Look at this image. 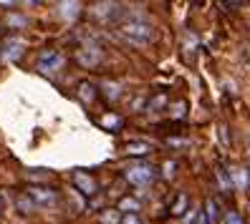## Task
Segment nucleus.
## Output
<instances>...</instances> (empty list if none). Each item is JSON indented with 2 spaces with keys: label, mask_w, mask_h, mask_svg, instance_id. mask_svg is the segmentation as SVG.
<instances>
[{
  "label": "nucleus",
  "mask_w": 250,
  "mask_h": 224,
  "mask_svg": "<svg viewBox=\"0 0 250 224\" xmlns=\"http://www.w3.org/2000/svg\"><path fill=\"white\" fill-rule=\"evenodd\" d=\"M122 33L129 38V40H134V43H149L154 38V31H152V25L149 23H139V20H129L122 25Z\"/></svg>",
  "instance_id": "obj_1"
},
{
  "label": "nucleus",
  "mask_w": 250,
  "mask_h": 224,
  "mask_svg": "<svg viewBox=\"0 0 250 224\" xmlns=\"http://www.w3.org/2000/svg\"><path fill=\"white\" fill-rule=\"evenodd\" d=\"M162 103H165V96H157V98H154V101L149 103V106L154 109V106H162Z\"/></svg>",
  "instance_id": "obj_26"
},
{
  "label": "nucleus",
  "mask_w": 250,
  "mask_h": 224,
  "mask_svg": "<svg viewBox=\"0 0 250 224\" xmlns=\"http://www.w3.org/2000/svg\"><path fill=\"white\" fill-rule=\"evenodd\" d=\"M21 53H23V43L21 40H10L5 46V51H3V58L5 61H16V58H21Z\"/></svg>",
  "instance_id": "obj_8"
},
{
  "label": "nucleus",
  "mask_w": 250,
  "mask_h": 224,
  "mask_svg": "<svg viewBox=\"0 0 250 224\" xmlns=\"http://www.w3.org/2000/svg\"><path fill=\"white\" fill-rule=\"evenodd\" d=\"M126 179H129L134 187H146V184L154 179V169L146 167V164H137V167L126 169Z\"/></svg>",
  "instance_id": "obj_2"
},
{
  "label": "nucleus",
  "mask_w": 250,
  "mask_h": 224,
  "mask_svg": "<svg viewBox=\"0 0 250 224\" xmlns=\"http://www.w3.org/2000/svg\"><path fill=\"white\" fill-rule=\"evenodd\" d=\"M195 224H210V222H208V217H205V212H197V217H195Z\"/></svg>",
  "instance_id": "obj_24"
},
{
  "label": "nucleus",
  "mask_w": 250,
  "mask_h": 224,
  "mask_svg": "<svg viewBox=\"0 0 250 224\" xmlns=\"http://www.w3.org/2000/svg\"><path fill=\"white\" fill-rule=\"evenodd\" d=\"M248 58H250V48H248Z\"/></svg>",
  "instance_id": "obj_27"
},
{
  "label": "nucleus",
  "mask_w": 250,
  "mask_h": 224,
  "mask_svg": "<svg viewBox=\"0 0 250 224\" xmlns=\"http://www.w3.org/2000/svg\"><path fill=\"white\" fill-rule=\"evenodd\" d=\"M61 68H63V56L58 53V51H46V53L38 56V71L56 73V71H61Z\"/></svg>",
  "instance_id": "obj_3"
},
{
  "label": "nucleus",
  "mask_w": 250,
  "mask_h": 224,
  "mask_svg": "<svg viewBox=\"0 0 250 224\" xmlns=\"http://www.w3.org/2000/svg\"><path fill=\"white\" fill-rule=\"evenodd\" d=\"M101 224H119V212H104L101 214Z\"/></svg>",
  "instance_id": "obj_18"
},
{
  "label": "nucleus",
  "mask_w": 250,
  "mask_h": 224,
  "mask_svg": "<svg viewBox=\"0 0 250 224\" xmlns=\"http://www.w3.org/2000/svg\"><path fill=\"white\" fill-rule=\"evenodd\" d=\"M119 209H122V212H126V214H137L139 202H137L134 197H124V199L119 202Z\"/></svg>",
  "instance_id": "obj_10"
},
{
  "label": "nucleus",
  "mask_w": 250,
  "mask_h": 224,
  "mask_svg": "<svg viewBox=\"0 0 250 224\" xmlns=\"http://www.w3.org/2000/svg\"><path fill=\"white\" fill-rule=\"evenodd\" d=\"M73 182H76V187L81 189V194H86V197H91V194H96V182H94V176H89L86 171H76L73 174Z\"/></svg>",
  "instance_id": "obj_6"
},
{
  "label": "nucleus",
  "mask_w": 250,
  "mask_h": 224,
  "mask_svg": "<svg viewBox=\"0 0 250 224\" xmlns=\"http://www.w3.org/2000/svg\"><path fill=\"white\" fill-rule=\"evenodd\" d=\"M220 222H223V224H243V217H240L238 212H232V209H228Z\"/></svg>",
  "instance_id": "obj_15"
},
{
  "label": "nucleus",
  "mask_w": 250,
  "mask_h": 224,
  "mask_svg": "<svg viewBox=\"0 0 250 224\" xmlns=\"http://www.w3.org/2000/svg\"><path fill=\"white\" fill-rule=\"evenodd\" d=\"M174 167H177L174 161H167V164H165V176H167V179H169V176H174Z\"/></svg>",
  "instance_id": "obj_22"
},
{
  "label": "nucleus",
  "mask_w": 250,
  "mask_h": 224,
  "mask_svg": "<svg viewBox=\"0 0 250 224\" xmlns=\"http://www.w3.org/2000/svg\"><path fill=\"white\" fill-rule=\"evenodd\" d=\"M185 209H187V197H185V194H180V197L174 199V204H172V214L180 217V214H185Z\"/></svg>",
  "instance_id": "obj_13"
},
{
  "label": "nucleus",
  "mask_w": 250,
  "mask_h": 224,
  "mask_svg": "<svg viewBox=\"0 0 250 224\" xmlns=\"http://www.w3.org/2000/svg\"><path fill=\"white\" fill-rule=\"evenodd\" d=\"M104 93H106V98H111V101H114V98H119L122 88L116 86V83H109V81H106V83H104Z\"/></svg>",
  "instance_id": "obj_16"
},
{
  "label": "nucleus",
  "mask_w": 250,
  "mask_h": 224,
  "mask_svg": "<svg viewBox=\"0 0 250 224\" xmlns=\"http://www.w3.org/2000/svg\"><path fill=\"white\" fill-rule=\"evenodd\" d=\"M79 96H81V101H94V96H96V91H94V86L91 83H81L79 86Z\"/></svg>",
  "instance_id": "obj_12"
},
{
  "label": "nucleus",
  "mask_w": 250,
  "mask_h": 224,
  "mask_svg": "<svg viewBox=\"0 0 250 224\" xmlns=\"http://www.w3.org/2000/svg\"><path fill=\"white\" fill-rule=\"evenodd\" d=\"M122 224H142V219L137 214H124L122 217Z\"/></svg>",
  "instance_id": "obj_21"
},
{
  "label": "nucleus",
  "mask_w": 250,
  "mask_h": 224,
  "mask_svg": "<svg viewBox=\"0 0 250 224\" xmlns=\"http://www.w3.org/2000/svg\"><path fill=\"white\" fill-rule=\"evenodd\" d=\"M18 206L23 209V212H33V209H36V204H33L31 197H21V199H18Z\"/></svg>",
  "instance_id": "obj_19"
},
{
  "label": "nucleus",
  "mask_w": 250,
  "mask_h": 224,
  "mask_svg": "<svg viewBox=\"0 0 250 224\" xmlns=\"http://www.w3.org/2000/svg\"><path fill=\"white\" fill-rule=\"evenodd\" d=\"M79 10H81V5L79 3H61V16L63 18H68V20H73L79 16Z\"/></svg>",
  "instance_id": "obj_9"
},
{
  "label": "nucleus",
  "mask_w": 250,
  "mask_h": 224,
  "mask_svg": "<svg viewBox=\"0 0 250 224\" xmlns=\"http://www.w3.org/2000/svg\"><path fill=\"white\" fill-rule=\"evenodd\" d=\"M217 184H220V189H223V191H230V179L225 176V169H217Z\"/></svg>",
  "instance_id": "obj_17"
},
{
  "label": "nucleus",
  "mask_w": 250,
  "mask_h": 224,
  "mask_svg": "<svg viewBox=\"0 0 250 224\" xmlns=\"http://www.w3.org/2000/svg\"><path fill=\"white\" fill-rule=\"evenodd\" d=\"M28 197L33 199L36 206L56 204V191H53V189H46V187H31V189H28Z\"/></svg>",
  "instance_id": "obj_4"
},
{
  "label": "nucleus",
  "mask_w": 250,
  "mask_h": 224,
  "mask_svg": "<svg viewBox=\"0 0 250 224\" xmlns=\"http://www.w3.org/2000/svg\"><path fill=\"white\" fill-rule=\"evenodd\" d=\"M101 61V51L99 48H81L79 51V63L86 66V68H91Z\"/></svg>",
  "instance_id": "obj_7"
},
{
  "label": "nucleus",
  "mask_w": 250,
  "mask_h": 224,
  "mask_svg": "<svg viewBox=\"0 0 250 224\" xmlns=\"http://www.w3.org/2000/svg\"><path fill=\"white\" fill-rule=\"evenodd\" d=\"M119 116H114V113H106L104 118H101V126H119Z\"/></svg>",
  "instance_id": "obj_20"
},
{
  "label": "nucleus",
  "mask_w": 250,
  "mask_h": 224,
  "mask_svg": "<svg viewBox=\"0 0 250 224\" xmlns=\"http://www.w3.org/2000/svg\"><path fill=\"white\" fill-rule=\"evenodd\" d=\"M205 217H208V222H210V224H212V222H217L220 212H217V202H215V199H208V202H205Z\"/></svg>",
  "instance_id": "obj_11"
},
{
  "label": "nucleus",
  "mask_w": 250,
  "mask_h": 224,
  "mask_svg": "<svg viewBox=\"0 0 250 224\" xmlns=\"http://www.w3.org/2000/svg\"><path fill=\"white\" fill-rule=\"evenodd\" d=\"M174 116H182L185 113V103H177V106H174V111H172Z\"/></svg>",
  "instance_id": "obj_25"
},
{
  "label": "nucleus",
  "mask_w": 250,
  "mask_h": 224,
  "mask_svg": "<svg viewBox=\"0 0 250 224\" xmlns=\"http://www.w3.org/2000/svg\"><path fill=\"white\" fill-rule=\"evenodd\" d=\"M10 23L13 25H25V18L23 16H10Z\"/></svg>",
  "instance_id": "obj_23"
},
{
  "label": "nucleus",
  "mask_w": 250,
  "mask_h": 224,
  "mask_svg": "<svg viewBox=\"0 0 250 224\" xmlns=\"http://www.w3.org/2000/svg\"><path fill=\"white\" fill-rule=\"evenodd\" d=\"M228 171H230V184H232V189H240V191H248V189H250V174H248V169L232 167V169H228Z\"/></svg>",
  "instance_id": "obj_5"
},
{
  "label": "nucleus",
  "mask_w": 250,
  "mask_h": 224,
  "mask_svg": "<svg viewBox=\"0 0 250 224\" xmlns=\"http://www.w3.org/2000/svg\"><path fill=\"white\" fill-rule=\"evenodd\" d=\"M126 154H134V156L149 154V146L146 144H126Z\"/></svg>",
  "instance_id": "obj_14"
}]
</instances>
